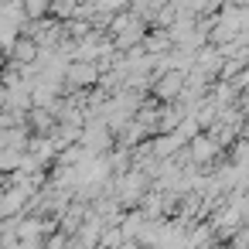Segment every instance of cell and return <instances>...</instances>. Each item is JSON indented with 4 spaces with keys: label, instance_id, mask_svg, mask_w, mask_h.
<instances>
[{
    "label": "cell",
    "instance_id": "1",
    "mask_svg": "<svg viewBox=\"0 0 249 249\" xmlns=\"http://www.w3.org/2000/svg\"><path fill=\"white\" fill-rule=\"evenodd\" d=\"M18 58H24V62H28V58H35V45H28V41H24V45H18Z\"/></svg>",
    "mask_w": 249,
    "mask_h": 249
}]
</instances>
